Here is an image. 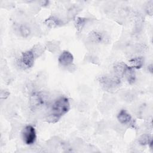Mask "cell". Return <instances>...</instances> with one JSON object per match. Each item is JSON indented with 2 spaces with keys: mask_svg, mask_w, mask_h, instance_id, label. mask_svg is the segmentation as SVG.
<instances>
[{
  "mask_svg": "<svg viewBox=\"0 0 153 153\" xmlns=\"http://www.w3.org/2000/svg\"><path fill=\"white\" fill-rule=\"evenodd\" d=\"M70 109L69 99L65 96L59 97L52 105L50 114L48 116V121L56 123L65 115Z\"/></svg>",
  "mask_w": 153,
  "mask_h": 153,
  "instance_id": "cell-1",
  "label": "cell"
},
{
  "mask_svg": "<svg viewBox=\"0 0 153 153\" xmlns=\"http://www.w3.org/2000/svg\"><path fill=\"white\" fill-rule=\"evenodd\" d=\"M99 82L106 90H113L120 86V78L117 75H104L99 78Z\"/></svg>",
  "mask_w": 153,
  "mask_h": 153,
  "instance_id": "cell-2",
  "label": "cell"
},
{
  "mask_svg": "<svg viewBox=\"0 0 153 153\" xmlns=\"http://www.w3.org/2000/svg\"><path fill=\"white\" fill-rule=\"evenodd\" d=\"M23 142L28 145L33 144L36 139V133L35 128L31 125L26 126L22 131Z\"/></svg>",
  "mask_w": 153,
  "mask_h": 153,
  "instance_id": "cell-3",
  "label": "cell"
},
{
  "mask_svg": "<svg viewBox=\"0 0 153 153\" xmlns=\"http://www.w3.org/2000/svg\"><path fill=\"white\" fill-rule=\"evenodd\" d=\"M117 119L121 124L128 125L134 128L135 123H134L131 115L126 110L121 109L117 115Z\"/></svg>",
  "mask_w": 153,
  "mask_h": 153,
  "instance_id": "cell-4",
  "label": "cell"
},
{
  "mask_svg": "<svg viewBox=\"0 0 153 153\" xmlns=\"http://www.w3.org/2000/svg\"><path fill=\"white\" fill-rule=\"evenodd\" d=\"M35 59L36 58L32 50H27L22 53V62L23 64L28 68H32L33 66Z\"/></svg>",
  "mask_w": 153,
  "mask_h": 153,
  "instance_id": "cell-5",
  "label": "cell"
},
{
  "mask_svg": "<svg viewBox=\"0 0 153 153\" xmlns=\"http://www.w3.org/2000/svg\"><path fill=\"white\" fill-rule=\"evenodd\" d=\"M58 61L62 66H68L72 65L73 63L74 56L71 53L67 50H65L59 56Z\"/></svg>",
  "mask_w": 153,
  "mask_h": 153,
  "instance_id": "cell-6",
  "label": "cell"
},
{
  "mask_svg": "<svg viewBox=\"0 0 153 153\" xmlns=\"http://www.w3.org/2000/svg\"><path fill=\"white\" fill-rule=\"evenodd\" d=\"M88 39L94 43H101L105 42L108 38L106 36L105 34L96 30H93L88 34Z\"/></svg>",
  "mask_w": 153,
  "mask_h": 153,
  "instance_id": "cell-7",
  "label": "cell"
},
{
  "mask_svg": "<svg viewBox=\"0 0 153 153\" xmlns=\"http://www.w3.org/2000/svg\"><path fill=\"white\" fill-rule=\"evenodd\" d=\"M128 67L129 66L123 62L117 63L114 67L115 75L120 78L124 76Z\"/></svg>",
  "mask_w": 153,
  "mask_h": 153,
  "instance_id": "cell-8",
  "label": "cell"
},
{
  "mask_svg": "<svg viewBox=\"0 0 153 153\" xmlns=\"http://www.w3.org/2000/svg\"><path fill=\"white\" fill-rule=\"evenodd\" d=\"M44 23L50 28H54L60 26L62 24V22L58 17L54 16H50L48 18L45 19Z\"/></svg>",
  "mask_w": 153,
  "mask_h": 153,
  "instance_id": "cell-9",
  "label": "cell"
},
{
  "mask_svg": "<svg viewBox=\"0 0 153 153\" xmlns=\"http://www.w3.org/2000/svg\"><path fill=\"white\" fill-rule=\"evenodd\" d=\"M124 76H126L127 80L130 84L134 83L136 79V74H135L134 68L129 66Z\"/></svg>",
  "mask_w": 153,
  "mask_h": 153,
  "instance_id": "cell-10",
  "label": "cell"
},
{
  "mask_svg": "<svg viewBox=\"0 0 153 153\" xmlns=\"http://www.w3.org/2000/svg\"><path fill=\"white\" fill-rule=\"evenodd\" d=\"M43 100L39 94L34 93L30 97V103L31 106H33V108H37L41 106Z\"/></svg>",
  "mask_w": 153,
  "mask_h": 153,
  "instance_id": "cell-11",
  "label": "cell"
},
{
  "mask_svg": "<svg viewBox=\"0 0 153 153\" xmlns=\"http://www.w3.org/2000/svg\"><path fill=\"white\" fill-rule=\"evenodd\" d=\"M143 59L142 57H136L129 60L131 67L136 69H139L142 67L143 65Z\"/></svg>",
  "mask_w": 153,
  "mask_h": 153,
  "instance_id": "cell-12",
  "label": "cell"
},
{
  "mask_svg": "<svg viewBox=\"0 0 153 153\" xmlns=\"http://www.w3.org/2000/svg\"><path fill=\"white\" fill-rule=\"evenodd\" d=\"M88 19L84 17H77L75 20V26L78 32L81 31L87 22Z\"/></svg>",
  "mask_w": 153,
  "mask_h": 153,
  "instance_id": "cell-13",
  "label": "cell"
},
{
  "mask_svg": "<svg viewBox=\"0 0 153 153\" xmlns=\"http://www.w3.org/2000/svg\"><path fill=\"white\" fill-rule=\"evenodd\" d=\"M138 142L142 145H150L151 146L152 143V139L149 135L146 134H143L139 137Z\"/></svg>",
  "mask_w": 153,
  "mask_h": 153,
  "instance_id": "cell-14",
  "label": "cell"
},
{
  "mask_svg": "<svg viewBox=\"0 0 153 153\" xmlns=\"http://www.w3.org/2000/svg\"><path fill=\"white\" fill-rule=\"evenodd\" d=\"M31 50L33 53L35 58H37L39 57L42 53H44L45 51V47H43L42 45L38 44L35 45Z\"/></svg>",
  "mask_w": 153,
  "mask_h": 153,
  "instance_id": "cell-15",
  "label": "cell"
},
{
  "mask_svg": "<svg viewBox=\"0 0 153 153\" xmlns=\"http://www.w3.org/2000/svg\"><path fill=\"white\" fill-rule=\"evenodd\" d=\"M46 47L51 53H54L59 48V43L56 41H51L47 43Z\"/></svg>",
  "mask_w": 153,
  "mask_h": 153,
  "instance_id": "cell-16",
  "label": "cell"
},
{
  "mask_svg": "<svg viewBox=\"0 0 153 153\" xmlns=\"http://www.w3.org/2000/svg\"><path fill=\"white\" fill-rule=\"evenodd\" d=\"M19 32L23 37L27 38L30 34V30L27 26L21 25L19 27Z\"/></svg>",
  "mask_w": 153,
  "mask_h": 153,
  "instance_id": "cell-17",
  "label": "cell"
},
{
  "mask_svg": "<svg viewBox=\"0 0 153 153\" xmlns=\"http://www.w3.org/2000/svg\"><path fill=\"white\" fill-rule=\"evenodd\" d=\"M152 65H151L148 67V70H149L151 73H152Z\"/></svg>",
  "mask_w": 153,
  "mask_h": 153,
  "instance_id": "cell-18",
  "label": "cell"
}]
</instances>
